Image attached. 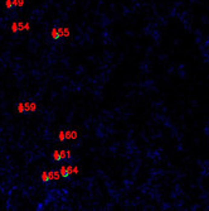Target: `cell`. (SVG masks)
<instances>
[{
    "label": "cell",
    "instance_id": "cell-1",
    "mask_svg": "<svg viewBox=\"0 0 209 211\" xmlns=\"http://www.w3.org/2000/svg\"><path fill=\"white\" fill-rule=\"evenodd\" d=\"M53 157L56 161H60V159H67L71 157V152H64V151H57L53 153Z\"/></svg>",
    "mask_w": 209,
    "mask_h": 211
},
{
    "label": "cell",
    "instance_id": "cell-2",
    "mask_svg": "<svg viewBox=\"0 0 209 211\" xmlns=\"http://www.w3.org/2000/svg\"><path fill=\"white\" fill-rule=\"evenodd\" d=\"M73 172H74V168L71 167V166H63V167H60V169H59L60 177H64V178L69 177V176L73 173Z\"/></svg>",
    "mask_w": 209,
    "mask_h": 211
}]
</instances>
